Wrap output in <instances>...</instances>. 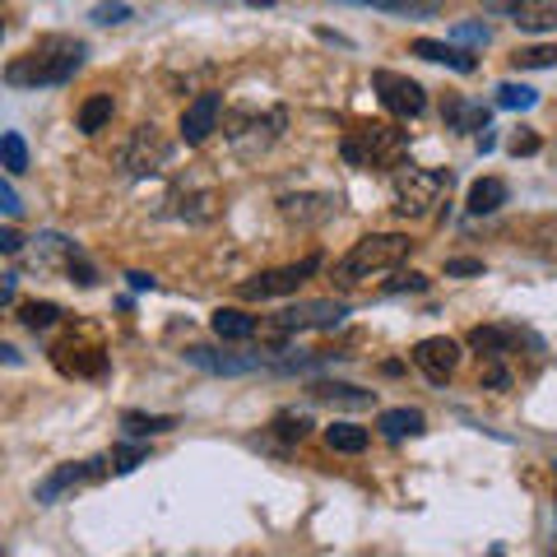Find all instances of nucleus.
Segmentation results:
<instances>
[{"mask_svg":"<svg viewBox=\"0 0 557 557\" xmlns=\"http://www.w3.org/2000/svg\"><path fill=\"white\" fill-rule=\"evenodd\" d=\"M446 274H483V260H469V256H460V260H446Z\"/></svg>","mask_w":557,"mask_h":557,"instance_id":"nucleus-40","label":"nucleus"},{"mask_svg":"<svg viewBox=\"0 0 557 557\" xmlns=\"http://www.w3.org/2000/svg\"><path fill=\"white\" fill-rule=\"evenodd\" d=\"M247 5H274V0H247Z\"/></svg>","mask_w":557,"mask_h":557,"instance_id":"nucleus-46","label":"nucleus"},{"mask_svg":"<svg viewBox=\"0 0 557 557\" xmlns=\"http://www.w3.org/2000/svg\"><path fill=\"white\" fill-rule=\"evenodd\" d=\"M372 89L381 94L386 112H395V116H418V112L428 108L423 84L409 79V75H395V70H376V75H372Z\"/></svg>","mask_w":557,"mask_h":557,"instance_id":"nucleus-8","label":"nucleus"},{"mask_svg":"<svg viewBox=\"0 0 557 557\" xmlns=\"http://www.w3.org/2000/svg\"><path fill=\"white\" fill-rule=\"evenodd\" d=\"M278 437H288V442H302L307 437V418H293V413H278Z\"/></svg>","mask_w":557,"mask_h":557,"instance_id":"nucleus-34","label":"nucleus"},{"mask_svg":"<svg viewBox=\"0 0 557 557\" xmlns=\"http://www.w3.org/2000/svg\"><path fill=\"white\" fill-rule=\"evenodd\" d=\"M423 288H428V278L413 274V270H409V274H395L391 284H386V293H423Z\"/></svg>","mask_w":557,"mask_h":557,"instance_id":"nucleus-35","label":"nucleus"},{"mask_svg":"<svg viewBox=\"0 0 557 557\" xmlns=\"http://www.w3.org/2000/svg\"><path fill=\"white\" fill-rule=\"evenodd\" d=\"M423 423H428V418H423V413H418V409H386V413H381V418H376V428H381V432H386V437H391V442H405V437H418V432H423Z\"/></svg>","mask_w":557,"mask_h":557,"instance_id":"nucleus-20","label":"nucleus"},{"mask_svg":"<svg viewBox=\"0 0 557 557\" xmlns=\"http://www.w3.org/2000/svg\"><path fill=\"white\" fill-rule=\"evenodd\" d=\"M219 116H223V98L219 94H200L196 102H186V112H182V139H186V145H205V139L219 131Z\"/></svg>","mask_w":557,"mask_h":557,"instance_id":"nucleus-11","label":"nucleus"},{"mask_svg":"<svg viewBox=\"0 0 557 557\" xmlns=\"http://www.w3.org/2000/svg\"><path fill=\"white\" fill-rule=\"evenodd\" d=\"M0 251H5V256H20V251H24V237L14 233V228H0Z\"/></svg>","mask_w":557,"mask_h":557,"instance_id":"nucleus-42","label":"nucleus"},{"mask_svg":"<svg viewBox=\"0 0 557 557\" xmlns=\"http://www.w3.org/2000/svg\"><path fill=\"white\" fill-rule=\"evenodd\" d=\"M409 247H413V242L405 233H372V237L354 242V251L339 260L335 278H339L344 288H354V284H362V278H372V274L399 270L409 260Z\"/></svg>","mask_w":557,"mask_h":557,"instance_id":"nucleus-2","label":"nucleus"},{"mask_svg":"<svg viewBox=\"0 0 557 557\" xmlns=\"http://www.w3.org/2000/svg\"><path fill=\"white\" fill-rule=\"evenodd\" d=\"M0 159H5V172L10 177H20V172H28V145L20 131H5L0 135Z\"/></svg>","mask_w":557,"mask_h":557,"instance_id":"nucleus-27","label":"nucleus"},{"mask_svg":"<svg viewBox=\"0 0 557 557\" xmlns=\"http://www.w3.org/2000/svg\"><path fill=\"white\" fill-rule=\"evenodd\" d=\"M168 153H172V145L163 139L159 126H139V131L126 139V149H121L116 159H121V168H126L131 177H149V172H159V168L168 163Z\"/></svg>","mask_w":557,"mask_h":557,"instance_id":"nucleus-6","label":"nucleus"},{"mask_svg":"<svg viewBox=\"0 0 557 557\" xmlns=\"http://www.w3.org/2000/svg\"><path fill=\"white\" fill-rule=\"evenodd\" d=\"M339 209L335 196H284L278 200V214H284L288 223H321Z\"/></svg>","mask_w":557,"mask_h":557,"instance_id":"nucleus-14","label":"nucleus"},{"mask_svg":"<svg viewBox=\"0 0 557 557\" xmlns=\"http://www.w3.org/2000/svg\"><path fill=\"white\" fill-rule=\"evenodd\" d=\"M530 247H534V256L557 260V219H539L534 223V228H530Z\"/></svg>","mask_w":557,"mask_h":557,"instance_id":"nucleus-29","label":"nucleus"},{"mask_svg":"<svg viewBox=\"0 0 557 557\" xmlns=\"http://www.w3.org/2000/svg\"><path fill=\"white\" fill-rule=\"evenodd\" d=\"M456 38H460V42H479V47H487L493 28H487V24H460V28H456Z\"/></svg>","mask_w":557,"mask_h":557,"instance_id":"nucleus-37","label":"nucleus"},{"mask_svg":"<svg viewBox=\"0 0 557 557\" xmlns=\"http://www.w3.org/2000/svg\"><path fill=\"white\" fill-rule=\"evenodd\" d=\"M209 325H214V335L219 339H251L256 335V321L247 317V311H233V307H219L214 311V321H209Z\"/></svg>","mask_w":557,"mask_h":557,"instance_id":"nucleus-21","label":"nucleus"},{"mask_svg":"<svg viewBox=\"0 0 557 557\" xmlns=\"http://www.w3.org/2000/svg\"><path fill=\"white\" fill-rule=\"evenodd\" d=\"M483 386H497V391H507V386H511V372L502 368L497 358H487V368H483Z\"/></svg>","mask_w":557,"mask_h":557,"instance_id":"nucleus-36","label":"nucleus"},{"mask_svg":"<svg viewBox=\"0 0 557 557\" xmlns=\"http://www.w3.org/2000/svg\"><path fill=\"white\" fill-rule=\"evenodd\" d=\"M89 479H94L89 460H84V465H61L57 474H47V479L38 483V502H47V507H51V502H61L65 493H75V487L89 483Z\"/></svg>","mask_w":557,"mask_h":557,"instance_id":"nucleus-15","label":"nucleus"},{"mask_svg":"<svg viewBox=\"0 0 557 557\" xmlns=\"http://www.w3.org/2000/svg\"><path fill=\"white\" fill-rule=\"evenodd\" d=\"M0 209H5L10 219H20V214H24V205H20V196H14V186H10V182H0Z\"/></svg>","mask_w":557,"mask_h":557,"instance_id":"nucleus-38","label":"nucleus"},{"mask_svg":"<svg viewBox=\"0 0 557 557\" xmlns=\"http://www.w3.org/2000/svg\"><path fill=\"white\" fill-rule=\"evenodd\" d=\"M149 460V446H116L112 450V474H131V469H139Z\"/></svg>","mask_w":557,"mask_h":557,"instance_id":"nucleus-32","label":"nucleus"},{"mask_svg":"<svg viewBox=\"0 0 557 557\" xmlns=\"http://www.w3.org/2000/svg\"><path fill=\"white\" fill-rule=\"evenodd\" d=\"M317 270V256L311 260H298V265H284V270H265V274H256V278H247L237 293L247 302H265V298H288V293H298L302 288V278Z\"/></svg>","mask_w":557,"mask_h":557,"instance_id":"nucleus-7","label":"nucleus"},{"mask_svg":"<svg viewBox=\"0 0 557 557\" xmlns=\"http://www.w3.org/2000/svg\"><path fill=\"white\" fill-rule=\"evenodd\" d=\"M121 428H126L131 437H163V432L177 428V418L172 413H126L121 418Z\"/></svg>","mask_w":557,"mask_h":557,"instance_id":"nucleus-22","label":"nucleus"},{"mask_svg":"<svg viewBox=\"0 0 557 557\" xmlns=\"http://www.w3.org/2000/svg\"><path fill=\"white\" fill-rule=\"evenodd\" d=\"M20 321L28 325V330H51L61 321V307L57 302H24L20 307Z\"/></svg>","mask_w":557,"mask_h":557,"instance_id":"nucleus-28","label":"nucleus"},{"mask_svg":"<svg viewBox=\"0 0 557 557\" xmlns=\"http://www.w3.org/2000/svg\"><path fill=\"white\" fill-rule=\"evenodd\" d=\"M344 5H368V0H344Z\"/></svg>","mask_w":557,"mask_h":557,"instance_id":"nucleus-47","label":"nucleus"},{"mask_svg":"<svg viewBox=\"0 0 557 557\" xmlns=\"http://www.w3.org/2000/svg\"><path fill=\"white\" fill-rule=\"evenodd\" d=\"M442 10V0H399V14H432Z\"/></svg>","mask_w":557,"mask_h":557,"instance_id":"nucleus-41","label":"nucleus"},{"mask_svg":"<svg viewBox=\"0 0 557 557\" xmlns=\"http://www.w3.org/2000/svg\"><path fill=\"white\" fill-rule=\"evenodd\" d=\"M339 321H344V302H302V307L278 311V317L265 325V335L274 344H284L288 335H298V330H330Z\"/></svg>","mask_w":557,"mask_h":557,"instance_id":"nucleus-5","label":"nucleus"},{"mask_svg":"<svg viewBox=\"0 0 557 557\" xmlns=\"http://www.w3.org/2000/svg\"><path fill=\"white\" fill-rule=\"evenodd\" d=\"M344 163L348 168H405L409 159V135L395 131V126H362L354 135H344Z\"/></svg>","mask_w":557,"mask_h":557,"instance_id":"nucleus-4","label":"nucleus"},{"mask_svg":"<svg viewBox=\"0 0 557 557\" xmlns=\"http://www.w3.org/2000/svg\"><path fill=\"white\" fill-rule=\"evenodd\" d=\"M413 57L437 61V65H450V70H460V75H474V70H479V57H474V51H465V47H456V42L418 38V42H413Z\"/></svg>","mask_w":557,"mask_h":557,"instance_id":"nucleus-13","label":"nucleus"},{"mask_svg":"<svg viewBox=\"0 0 557 557\" xmlns=\"http://www.w3.org/2000/svg\"><path fill=\"white\" fill-rule=\"evenodd\" d=\"M325 446L330 450H344V456H358V450H368V428L335 423V428H325Z\"/></svg>","mask_w":557,"mask_h":557,"instance_id":"nucleus-24","label":"nucleus"},{"mask_svg":"<svg viewBox=\"0 0 557 557\" xmlns=\"http://www.w3.org/2000/svg\"><path fill=\"white\" fill-rule=\"evenodd\" d=\"M94 20H98V24H121V20H126V5H98Z\"/></svg>","mask_w":557,"mask_h":557,"instance_id":"nucleus-43","label":"nucleus"},{"mask_svg":"<svg viewBox=\"0 0 557 557\" xmlns=\"http://www.w3.org/2000/svg\"><path fill=\"white\" fill-rule=\"evenodd\" d=\"M79 65H84V42L51 33V38H38L24 51V57H14L5 65V84H10V89H47V84H70Z\"/></svg>","mask_w":557,"mask_h":557,"instance_id":"nucleus-1","label":"nucleus"},{"mask_svg":"<svg viewBox=\"0 0 557 557\" xmlns=\"http://www.w3.org/2000/svg\"><path fill=\"white\" fill-rule=\"evenodd\" d=\"M507 205V182L502 177H483L469 186V214L483 219V214H497V209Z\"/></svg>","mask_w":557,"mask_h":557,"instance_id":"nucleus-19","label":"nucleus"},{"mask_svg":"<svg viewBox=\"0 0 557 557\" xmlns=\"http://www.w3.org/2000/svg\"><path fill=\"white\" fill-rule=\"evenodd\" d=\"M65 274H70V278H75V284H84V288H94V284H98V278H94V265H89V260H84L79 251H75V256H70V265H65Z\"/></svg>","mask_w":557,"mask_h":557,"instance_id":"nucleus-33","label":"nucleus"},{"mask_svg":"<svg viewBox=\"0 0 557 557\" xmlns=\"http://www.w3.org/2000/svg\"><path fill=\"white\" fill-rule=\"evenodd\" d=\"M487 14H507L520 33H548L557 28V0H483Z\"/></svg>","mask_w":557,"mask_h":557,"instance_id":"nucleus-9","label":"nucleus"},{"mask_svg":"<svg viewBox=\"0 0 557 557\" xmlns=\"http://www.w3.org/2000/svg\"><path fill=\"white\" fill-rule=\"evenodd\" d=\"M112 112H116V108H112V94H94V98L79 108V131H84V135H98V131L112 121Z\"/></svg>","mask_w":557,"mask_h":557,"instance_id":"nucleus-25","label":"nucleus"},{"mask_svg":"<svg viewBox=\"0 0 557 557\" xmlns=\"http://www.w3.org/2000/svg\"><path fill=\"white\" fill-rule=\"evenodd\" d=\"M413 368L423 372L432 386H446L450 381V372L460 368V344L456 339H446V335H432V339H423L413 348Z\"/></svg>","mask_w":557,"mask_h":557,"instance_id":"nucleus-10","label":"nucleus"},{"mask_svg":"<svg viewBox=\"0 0 557 557\" xmlns=\"http://www.w3.org/2000/svg\"><path fill=\"white\" fill-rule=\"evenodd\" d=\"M450 196V172L442 168H395V214L399 219H428Z\"/></svg>","mask_w":557,"mask_h":557,"instance_id":"nucleus-3","label":"nucleus"},{"mask_svg":"<svg viewBox=\"0 0 557 557\" xmlns=\"http://www.w3.org/2000/svg\"><path fill=\"white\" fill-rule=\"evenodd\" d=\"M520 70H553L557 65V47H525L511 57Z\"/></svg>","mask_w":557,"mask_h":557,"instance_id":"nucleus-31","label":"nucleus"},{"mask_svg":"<svg viewBox=\"0 0 557 557\" xmlns=\"http://www.w3.org/2000/svg\"><path fill=\"white\" fill-rule=\"evenodd\" d=\"M126 278H131V288H139V293H153V288H159V284H153V274H139V270L126 274Z\"/></svg>","mask_w":557,"mask_h":557,"instance_id":"nucleus-44","label":"nucleus"},{"mask_svg":"<svg viewBox=\"0 0 557 557\" xmlns=\"http://www.w3.org/2000/svg\"><path fill=\"white\" fill-rule=\"evenodd\" d=\"M511 153H516V159H530V153H539V135H530V131L516 135L511 139Z\"/></svg>","mask_w":557,"mask_h":557,"instance_id":"nucleus-39","label":"nucleus"},{"mask_svg":"<svg viewBox=\"0 0 557 557\" xmlns=\"http://www.w3.org/2000/svg\"><path fill=\"white\" fill-rule=\"evenodd\" d=\"M57 368L70 372V376H102V368H108V358L98 354V348H79L75 339L57 348Z\"/></svg>","mask_w":557,"mask_h":557,"instance_id":"nucleus-16","label":"nucleus"},{"mask_svg":"<svg viewBox=\"0 0 557 557\" xmlns=\"http://www.w3.org/2000/svg\"><path fill=\"white\" fill-rule=\"evenodd\" d=\"M186 362H196V368L214 372V376H247V372L260 368V354L233 358V354H214V348H186Z\"/></svg>","mask_w":557,"mask_h":557,"instance_id":"nucleus-12","label":"nucleus"},{"mask_svg":"<svg viewBox=\"0 0 557 557\" xmlns=\"http://www.w3.org/2000/svg\"><path fill=\"white\" fill-rule=\"evenodd\" d=\"M539 102L534 89H525V84H502L497 89V108H507V112H530Z\"/></svg>","mask_w":557,"mask_h":557,"instance_id":"nucleus-30","label":"nucleus"},{"mask_svg":"<svg viewBox=\"0 0 557 557\" xmlns=\"http://www.w3.org/2000/svg\"><path fill=\"white\" fill-rule=\"evenodd\" d=\"M516 339H520V330H511V325H479V330H469V348H479L483 358L511 354Z\"/></svg>","mask_w":557,"mask_h":557,"instance_id":"nucleus-18","label":"nucleus"},{"mask_svg":"<svg viewBox=\"0 0 557 557\" xmlns=\"http://www.w3.org/2000/svg\"><path fill=\"white\" fill-rule=\"evenodd\" d=\"M70 256H75V242H65V237H57V233L33 237V251H28V260H33L38 270H65Z\"/></svg>","mask_w":557,"mask_h":557,"instance_id":"nucleus-17","label":"nucleus"},{"mask_svg":"<svg viewBox=\"0 0 557 557\" xmlns=\"http://www.w3.org/2000/svg\"><path fill=\"white\" fill-rule=\"evenodd\" d=\"M311 395L325 399V405H348V409H368L372 395L358 391V386H330V381H321V386H311Z\"/></svg>","mask_w":557,"mask_h":557,"instance_id":"nucleus-26","label":"nucleus"},{"mask_svg":"<svg viewBox=\"0 0 557 557\" xmlns=\"http://www.w3.org/2000/svg\"><path fill=\"white\" fill-rule=\"evenodd\" d=\"M446 121L456 131H487V112L483 108H474V102H465V98H446Z\"/></svg>","mask_w":557,"mask_h":557,"instance_id":"nucleus-23","label":"nucleus"},{"mask_svg":"<svg viewBox=\"0 0 557 557\" xmlns=\"http://www.w3.org/2000/svg\"><path fill=\"white\" fill-rule=\"evenodd\" d=\"M368 5H376V10H395V14H399V0H368Z\"/></svg>","mask_w":557,"mask_h":557,"instance_id":"nucleus-45","label":"nucleus"}]
</instances>
